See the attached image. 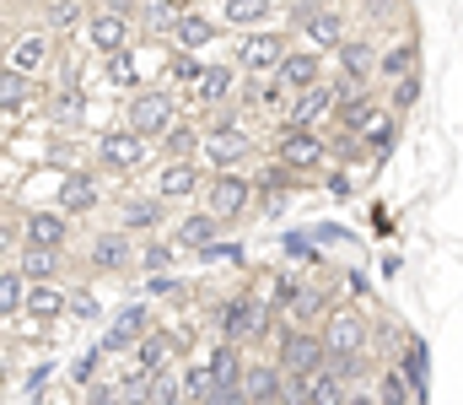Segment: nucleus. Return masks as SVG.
Instances as JSON below:
<instances>
[{"label": "nucleus", "mask_w": 463, "mask_h": 405, "mask_svg": "<svg viewBox=\"0 0 463 405\" xmlns=\"http://www.w3.org/2000/svg\"><path fill=\"white\" fill-rule=\"evenodd\" d=\"M377 405H415V390L404 384V373L399 368H383L377 373V395H372Z\"/></svg>", "instance_id": "f704fd0d"}, {"label": "nucleus", "mask_w": 463, "mask_h": 405, "mask_svg": "<svg viewBox=\"0 0 463 405\" xmlns=\"http://www.w3.org/2000/svg\"><path fill=\"white\" fill-rule=\"evenodd\" d=\"M237 82H242L237 65H205L200 82H194V103H200V109H222L232 92H237Z\"/></svg>", "instance_id": "f3484780"}, {"label": "nucleus", "mask_w": 463, "mask_h": 405, "mask_svg": "<svg viewBox=\"0 0 463 405\" xmlns=\"http://www.w3.org/2000/svg\"><path fill=\"white\" fill-rule=\"evenodd\" d=\"M222 16H227L232 27H248V33H259V27L275 16V5H269V0H227V11H222Z\"/></svg>", "instance_id": "c756f323"}, {"label": "nucleus", "mask_w": 463, "mask_h": 405, "mask_svg": "<svg viewBox=\"0 0 463 405\" xmlns=\"http://www.w3.org/2000/svg\"><path fill=\"white\" fill-rule=\"evenodd\" d=\"M420 98V82L415 76H404V82H393V109H410Z\"/></svg>", "instance_id": "3c124183"}, {"label": "nucleus", "mask_w": 463, "mask_h": 405, "mask_svg": "<svg viewBox=\"0 0 463 405\" xmlns=\"http://www.w3.org/2000/svg\"><path fill=\"white\" fill-rule=\"evenodd\" d=\"M345 395L350 390L329 373V368H318V373L307 379V405H345Z\"/></svg>", "instance_id": "c9c22d12"}, {"label": "nucleus", "mask_w": 463, "mask_h": 405, "mask_svg": "<svg viewBox=\"0 0 463 405\" xmlns=\"http://www.w3.org/2000/svg\"><path fill=\"white\" fill-rule=\"evenodd\" d=\"M205 405H242V395H237V390H216Z\"/></svg>", "instance_id": "864d4df0"}, {"label": "nucleus", "mask_w": 463, "mask_h": 405, "mask_svg": "<svg viewBox=\"0 0 463 405\" xmlns=\"http://www.w3.org/2000/svg\"><path fill=\"white\" fill-rule=\"evenodd\" d=\"M65 292H60V281H27L22 286V308L33 313V319H60L65 313Z\"/></svg>", "instance_id": "aec40b11"}, {"label": "nucleus", "mask_w": 463, "mask_h": 405, "mask_svg": "<svg viewBox=\"0 0 463 405\" xmlns=\"http://www.w3.org/2000/svg\"><path fill=\"white\" fill-rule=\"evenodd\" d=\"M27 103H33V82L0 65V114H22Z\"/></svg>", "instance_id": "7c9ffc66"}, {"label": "nucleus", "mask_w": 463, "mask_h": 405, "mask_svg": "<svg viewBox=\"0 0 463 405\" xmlns=\"http://www.w3.org/2000/svg\"><path fill=\"white\" fill-rule=\"evenodd\" d=\"M216 233H222V222L205 217V211H194V217H184V222L173 227V244H178V249H205V244H216Z\"/></svg>", "instance_id": "bb28decb"}, {"label": "nucleus", "mask_w": 463, "mask_h": 405, "mask_svg": "<svg viewBox=\"0 0 463 405\" xmlns=\"http://www.w3.org/2000/svg\"><path fill=\"white\" fill-rule=\"evenodd\" d=\"M205 373H211V384L216 390H237V373H242V357H237V346L222 341L211 357H205Z\"/></svg>", "instance_id": "cd10ccee"}, {"label": "nucleus", "mask_w": 463, "mask_h": 405, "mask_svg": "<svg viewBox=\"0 0 463 405\" xmlns=\"http://www.w3.org/2000/svg\"><path fill=\"white\" fill-rule=\"evenodd\" d=\"M87 43L103 49V54L124 49V43H129V16H118V11H98V16L87 22Z\"/></svg>", "instance_id": "412c9836"}, {"label": "nucleus", "mask_w": 463, "mask_h": 405, "mask_svg": "<svg viewBox=\"0 0 463 405\" xmlns=\"http://www.w3.org/2000/svg\"><path fill=\"white\" fill-rule=\"evenodd\" d=\"M140 260H146V265H151V270H162V265H167V260H173V249H167V244H151V249H146Z\"/></svg>", "instance_id": "603ef678"}, {"label": "nucleus", "mask_w": 463, "mask_h": 405, "mask_svg": "<svg viewBox=\"0 0 463 405\" xmlns=\"http://www.w3.org/2000/svg\"><path fill=\"white\" fill-rule=\"evenodd\" d=\"M324 308V292L318 286H291V319H297V330H307V319Z\"/></svg>", "instance_id": "ea45409f"}, {"label": "nucleus", "mask_w": 463, "mask_h": 405, "mask_svg": "<svg viewBox=\"0 0 463 405\" xmlns=\"http://www.w3.org/2000/svg\"><path fill=\"white\" fill-rule=\"evenodd\" d=\"M184 11H189V0H151L140 16H146V27H151V33H173V22H178Z\"/></svg>", "instance_id": "58836bf2"}, {"label": "nucleus", "mask_w": 463, "mask_h": 405, "mask_svg": "<svg viewBox=\"0 0 463 405\" xmlns=\"http://www.w3.org/2000/svg\"><path fill=\"white\" fill-rule=\"evenodd\" d=\"M237 395H242V405H275L280 400V368L275 362H242Z\"/></svg>", "instance_id": "9b49d317"}, {"label": "nucleus", "mask_w": 463, "mask_h": 405, "mask_svg": "<svg viewBox=\"0 0 463 405\" xmlns=\"http://www.w3.org/2000/svg\"><path fill=\"white\" fill-rule=\"evenodd\" d=\"M335 54H340V71H345V87H366V82H372V60H377V49H372V43H361V38H355V43H340V49H335Z\"/></svg>", "instance_id": "4be33fe9"}, {"label": "nucleus", "mask_w": 463, "mask_h": 405, "mask_svg": "<svg viewBox=\"0 0 463 405\" xmlns=\"http://www.w3.org/2000/svg\"><path fill=\"white\" fill-rule=\"evenodd\" d=\"M189 195H200V168L194 162H167L156 173V200L173 206V200H189Z\"/></svg>", "instance_id": "6ab92c4d"}, {"label": "nucleus", "mask_w": 463, "mask_h": 405, "mask_svg": "<svg viewBox=\"0 0 463 405\" xmlns=\"http://www.w3.org/2000/svg\"><path fill=\"white\" fill-rule=\"evenodd\" d=\"M167 125H178V103H173L167 92H140V98L129 103V125H124V130H135L140 140L162 135Z\"/></svg>", "instance_id": "39448f33"}, {"label": "nucleus", "mask_w": 463, "mask_h": 405, "mask_svg": "<svg viewBox=\"0 0 463 405\" xmlns=\"http://www.w3.org/2000/svg\"><path fill=\"white\" fill-rule=\"evenodd\" d=\"M324 362H329V357H324V341H318L313 330H286V335H280V352H275V368H280V373L313 379Z\"/></svg>", "instance_id": "7ed1b4c3"}, {"label": "nucleus", "mask_w": 463, "mask_h": 405, "mask_svg": "<svg viewBox=\"0 0 463 405\" xmlns=\"http://www.w3.org/2000/svg\"><path fill=\"white\" fill-rule=\"evenodd\" d=\"M146 330H156V324H151V308H146V303H129V308L114 313V324H109V335H103L98 352H103V357H109V352H129Z\"/></svg>", "instance_id": "9d476101"}, {"label": "nucleus", "mask_w": 463, "mask_h": 405, "mask_svg": "<svg viewBox=\"0 0 463 405\" xmlns=\"http://www.w3.org/2000/svg\"><path fill=\"white\" fill-rule=\"evenodd\" d=\"M297 22H302V33H307L313 49H340V43H345V16H340V11H313V5H302Z\"/></svg>", "instance_id": "2eb2a0df"}, {"label": "nucleus", "mask_w": 463, "mask_h": 405, "mask_svg": "<svg viewBox=\"0 0 463 405\" xmlns=\"http://www.w3.org/2000/svg\"><path fill=\"white\" fill-rule=\"evenodd\" d=\"M324 357H355V352H366V319H361V308H335L329 319H324Z\"/></svg>", "instance_id": "20e7f679"}, {"label": "nucleus", "mask_w": 463, "mask_h": 405, "mask_svg": "<svg viewBox=\"0 0 463 405\" xmlns=\"http://www.w3.org/2000/svg\"><path fill=\"white\" fill-rule=\"evenodd\" d=\"M49 114H54L60 125H81V98H76V92H60V98L49 103Z\"/></svg>", "instance_id": "de8ad7c7"}, {"label": "nucleus", "mask_w": 463, "mask_h": 405, "mask_svg": "<svg viewBox=\"0 0 463 405\" xmlns=\"http://www.w3.org/2000/svg\"><path fill=\"white\" fill-rule=\"evenodd\" d=\"M216 33H222V27H216L211 16H194V11H184V16L173 22V38H178V49H184V54H194V49L216 43Z\"/></svg>", "instance_id": "5701e85b"}, {"label": "nucleus", "mask_w": 463, "mask_h": 405, "mask_svg": "<svg viewBox=\"0 0 463 405\" xmlns=\"http://www.w3.org/2000/svg\"><path fill=\"white\" fill-rule=\"evenodd\" d=\"M178 395L184 405H205L216 395V384H211V373H205V362H189V373H184V384H178Z\"/></svg>", "instance_id": "4c0bfd02"}, {"label": "nucleus", "mask_w": 463, "mask_h": 405, "mask_svg": "<svg viewBox=\"0 0 463 405\" xmlns=\"http://www.w3.org/2000/svg\"><path fill=\"white\" fill-rule=\"evenodd\" d=\"M129 362H135L146 379L167 373V362H173V335H162V330H146V335L129 346Z\"/></svg>", "instance_id": "dca6fc26"}, {"label": "nucleus", "mask_w": 463, "mask_h": 405, "mask_svg": "<svg viewBox=\"0 0 463 405\" xmlns=\"http://www.w3.org/2000/svg\"><path fill=\"white\" fill-rule=\"evenodd\" d=\"M5 249H11V227L0 222V255H5Z\"/></svg>", "instance_id": "6e6d98bb"}, {"label": "nucleus", "mask_w": 463, "mask_h": 405, "mask_svg": "<svg viewBox=\"0 0 463 405\" xmlns=\"http://www.w3.org/2000/svg\"><path fill=\"white\" fill-rule=\"evenodd\" d=\"M335 98H340V87H329V82H313V87H302L291 103H286V130H313L329 109H335Z\"/></svg>", "instance_id": "423d86ee"}, {"label": "nucleus", "mask_w": 463, "mask_h": 405, "mask_svg": "<svg viewBox=\"0 0 463 405\" xmlns=\"http://www.w3.org/2000/svg\"><path fill=\"white\" fill-rule=\"evenodd\" d=\"M81 11H87L81 0H49V27H54V33H71V27L81 22Z\"/></svg>", "instance_id": "c03bdc74"}, {"label": "nucleus", "mask_w": 463, "mask_h": 405, "mask_svg": "<svg viewBox=\"0 0 463 405\" xmlns=\"http://www.w3.org/2000/svg\"><path fill=\"white\" fill-rule=\"evenodd\" d=\"M43 65H49V38H43V33H27V38H16V43L5 49V71H16V76H27V82H33Z\"/></svg>", "instance_id": "a211bd4d"}, {"label": "nucleus", "mask_w": 463, "mask_h": 405, "mask_svg": "<svg viewBox=\"0 0 463 405\" xmlns=\"http://www.w3.org/2000/svg\"><path fill=\"white\" fill-rule=\"evenodd\" d=\"M16 275H22V281H54V275H60V255H54V249H22Z\"/></svg>", "instance_id": "2f4dec72"}, {"label": "nucleus", "mask_w": 463, "mask_h": 405, "mask_svg": "<svg viewBox=\"0 0 463 405\" xmlns=\"http://www.w3.org/2000/svg\"><path fill=\"white\" fill-rule=\"evenodd\" d=\"M162 227V200H124L118 206V233H156Z\"/></svg>", "instance_id": "a878e982"}, {"label": "nucleus", "mask_w": 463, "mask_h": 405, "mask_svg": "<svg viewBox=\"0 0 463 405\" xmlns=\"http://www.w3.org/2000/svg\"><path fill=\"white\" fill-rule=\"evenodd\" d=\"M87 405H118V384H109V379L98 384V379H92V384H87Z\"/></svg>", "instance_id": "8fccbe9b"}, {"label": "nucleus", "mask_w": 463, "mask_h": 405, "mask_svg": "<svg viewBox=\"0 0 463 405\" xmlns=\"http://www.w3.org/2000/svg\"><path fill=\"white\" fill-rule=\"evenodd\" d=\"M162 151H167V162H189L200 151V130L194 125H167L162 130Z\"/></svg>", "instance_id": "473e14b6"}, {"label": "nucleus", "mask_w": 463, "mask_h": 405, "mask_svg": "<svg viewBox=\"0 0 463 405\" xmlns=\"http://www.w3.org/2000/svg\"><path fill=\"white\" fill-rule=\"evenodd\" d=\"M109 76H114L118 87H135V82H140V65H135L129 49H114V54H109Z\"/></svg>", "instance_id": "a18cd8bd"}, {"label": "nucleus", "mask_w": 463, "mask_h": 405, "mask_svg": "<svg viewBox=\"0 0 463 405\" xmlns=\"http://www.w3.org/2000/svg\"><path fill=\"white\" fill-rule=\"evenodd\" d=\"M415 60H420V49H415V43H393V49H383V54L372 60V76L404 82V76H415Z\"/></svg>", "instance_id": "393cba45"}, {"label": "nucleus", "mask_w": 463, "mask_h": 405, "mask_svg": "<svg viewBox=\"0 0 463 405\" xmlns=\"http://www.w3.org/2000/svg\"><path fill=\"white\" fill-rule=\"evenodd\" d=\"M22 238H27V249H65V238H71V217H60V211H33L27 222H22Z\"/></svg>", "instance_id": "4468645a"}, {"label": "nucleus", "mask_w": 463, "mask_h": 405, "mask_svg": "<svg viewBox=\"0 0 463 405\" xmlns=\"http://www.w3.org/2000/svg\"><path fill=\"white\" fill-rule=\"evenodd\" d=\"M264 319H269V303L242 292V297H227V303L216 308V335L237 346V341H248V335H264Z\"/></svg>", "instance_id": "f257e3e1"}, {"label": "nucleus", "mask_w": 463, "mask_h": 405, "mask_svg": "<svg viewBox=\"0 0 463 405\" xmlns=\"http://www.w3.org/2000/svg\"><path fill=\"white\" fill-rule=\"evenodd\" d=\"M345 405H377V400H372V395H361V390H350V395H345Z\"/></svg>", "instance_id": "5fc2aeb1"}, {"label": "nucleus", "mask_w": 463, "mask_h": 405, "mask_svg": "<svg viewBox=\"0 0 463 405\" xmlns=\"http://www.w3.org/2000/svg\"><path fill=\"white\" fill-rule=\"evenodd\" d=\"M22 286H27V281H22L11 265L0 270V319H11V313L22 308Z\"/></svg>", "instance_id": "37998d69"}, {"label": "nucleus", "mask_w": 463, "mask_h": 405, "mask_svg": "<svg viewBox=\"0 0 463 405\" xmlns=\"http://www.w3.org/2000/svg\"><path fill=\"white\" fill-rule=\"evenodd\" d=\"M146 151H151V146H146L135 130H109L103 140H98V157H103L114 173H135V168L146 162Z\"/></svg>", "instance_id": "ddd939ff"}, {"label": "nucleus", "mask_w": 463, "mask_h": 405, "mask_svg": "<svg viewBox=\"0 0 463 405\" xmlns=\"http://www.w3.org/2000/svg\"><path fill=\"white\" fill-rule=\"evenodd\" d=\"M200 195H205V217H216L222 227L253 206V189H248V178H242V173H216L211 184H200Z\"/></svg>", "instance_id": "f03ea898"}, {"label": "nucleus", "mask_w": 463, "mask_h": 405, "mask_svg": "<svg viewBox=\"0 0 463 405\" xmlns=\"http://www.w3.org/2000/svg\"><path fill=\"white\" fill-rule=\"evenodd\" d=\"M237 87H242V82H237ZM280 92H286V87H280L275 76H253V82L242 87V109H280Z\"/></svg>", "instance_id": "72a5a7b5"}, {"label": "nucleus", "mask_w": 463, "mask_h": 405, "mask_svg": "<svg viewBox=\"0 0 463 405\" xmlns=\"http://www.w3.org/2000/svg\"><path fill=\"white\" fill-rule=\"evenodd\" d=\"M280 54H286V43H280L275 33H248V38L237 43V76H242V71H248V76H275Z\"/></svg>", "instance_id": "1a4fd4ad"}, {"label": "nucleus", "mask_w": 463, "mask_h": 405, "mask_svg": "<svg viewBox=\"0 0 463 405\" xmlns=\"http://www.w3.org/2000/svg\"><path fill=\"white\" fill-rule=\"evenodd\" d=\"M129 260H135L129 255V233H103L92 244V270H124Z\"/></svg>", "instance_id": "c85d7f7f"}, {"label": "nucleus", "mask_w": 463, "mask_h": 405, "mask_svg": "<svg viewBox=\"0 0 463 405\" xmlns=\"http://www.w3.org/2000/svg\"><path fill=\"white\" fill-rule=\"evenodd\" d=\"M200 71H205V60H194V54H184V49L167 60V82H173V87H194Z\"/></svg>", "instance_id": "a19ab883"}, {"label": "nucleus", "mask_w": 463, "mask_h": 405, "mask_svg": "<svg viewBox=\"0 0 463 405\" xmlns=\"http://www.w3.org/2000/svg\"><path fill=\"white\" fill-rule=\"evenodd\" d=\"M98 362H103V352H98V346H92V352H81V357H76V368H71V379H76V384H92V379H98Z\"/></svg>", "instance_id": "09e8293b"}, {"label": "nucleus", "mask_w": 463, "mask_h": 405, "mask_svg": "<svg viewBox=\"0 0 463 405\" xmlns=\"http://www.w3.org/2000/svg\"><path fill=\"white\" fill-rule=\"evenodd\" d=\"M275 82H280V87H291V92H302V87L324 82V60H318V49H286V54H280V65H275Z\"/></svg>", "instance_id": "f8f14e48"}, {"label": "nucleus", "mask_w": 463, "mask_h": 405, "mask_svg": "<svg viewBox=\"0 0 463 405\" xmlns=\"http://www.w3.org/2000/svg\"><path fill=\"white\" fill-rule=\"evenodd\" d=\"M98 206V178L92 173H71L65 189H60V217H81Z\"/></svg>", "instance_id": "b1692460"}, {"label": "nucleus", "mask_w": 463, "mask_h": 405, "mask_svg": "<svg viewBox=\"0 0 463 405\" xmlns=\"http://www.w3.org/2000/svg\"><path fill=\"white\" fill-rule=\"evenodd\" d=\"M355 140H366V146H388V140H393V120H388V114H372V120L355 130Z\"/></svg>", "instance_id": "49530a36"}, {"label": "nucleus", "mask_w": 463, "mask_h": 405, "mask_svg": "<svg viewBox=\"0 0 463 405\" xmlns=\"http://www.w3.org/2000/svg\"><path fill=\"white\" fill-rule=\"evenodd\" d=\"M366 120H372V98H366L361 87H355V98H350V87L340 82V125H345V130L355 135L361 125H366Z\"/></svg>", "instance_id": "e433bc0d"}, {"label": "nucleus", "mask_w": 463, "mask_h": 405, "mask_svg": "<svg viewBox=\"0 0 463 405\" xmlns=\"http://www.w3.org/2000/svg\"><path fill=\"white\" fill-rule=\"evenodd\" d=\"M140 405H184V395H178V379H173V373H156V379L146 384Z\"/></svg>", "instance_id": "79ce46f5"}, {"label": "nucleus", "mask_w": 463, "mask_h": 405, "mask_svg": "<svg viewBox=\"0 0 463 405\" xmlns=\"http://www.w3.org/2000/svg\"><path fill=\"white\" fill-rule=\"evenodd\" d=\"M200 151H205V162H211L216 173H232V168L253 151V140L237 130V125H216V130L200 135Z\"/></svg>", "instance_id": "6e6552de"}, {"label": "nucleus", "mask_w": 463, "mask_h": 405, "mask_svg": "<svg viewBox=\"0 0 463 405\" xmlns=\"http://www.w3.org/2000/svg\"><path fill=\"white\" fill-rule=\"evenodd\" d=\"M275 162H280L286 173H313V168H324V135L318 130H286L280 146H275Z\"/></svg>", "instance_id": "0eeeda50"}]
</instances>
